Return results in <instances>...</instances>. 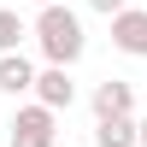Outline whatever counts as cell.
<instances>
[{
    "label": "cell",
    "mask_w": 147,
    "mask_h": 147,
    "mask_svg": "<svg viewBox=\"0 0 147 147\" xmlns=\"http://www.w3.org/2000/svg\"><path fill=\"white\" fill-rule=\"evenodd\" d=\"M35 41H41L47 65H77L82 47H88V35H82V18L65 6V0H53V6L35 12Z\"/></svg>",
    "instance_id": "6da1fadb"
},
{
    "label": "cell",
    "mask_w": 147,
    "mask_h": 147,
    "mask_svg": "<svg viewBox=\"0 0 147 147\" xmlns=\"http://www.w3.org/2000/svg\"><path fill=\"white\" fill-rule=\"evenodd\" d=\"M6 129H12L6 147H53L59 141V112L41 106V100H35V106H18V118H12Z\"/></svg>",
    "instance_id": "7a4b0ae2"
},
{
    "label": "cell",
    "mask_w": 147,
    "mask_h": 147,
    "mask_svg": "<svg viewBox=\"0 0 147 147\" xmlns=\"http://www.w3.org/2000/svg\"><path fill=\"white\" fill-rule=\"evenodd\" d=\"M112 47L129 53V59H147V12H141V6L112 12Z\"/></svg>",
    "instance_id": "3957f363"
},
{
    "label": "cell",
    "mask_w": 147,
    "mask_h": 147,
    "mask_svg": "<svg viewBox=\"0 0 147 147\" xmlns=\"http://www.w3.org/2000/svg\"><path fill=\"white\" fill-rule=\"evenodd\" d=\"M35 100L41 106H53V112H71V100H77V82H71V65H47V71H35Z\"/></svg>",
    "instance_id": "277c9868"
},
{
    "label": "cell",
    "mask_w": 147,
    "mask_h": 147,
    "mask_svg": "<svg viewBox=\"0 0 147 147\" xmlns=\"http://www.w3.org/2000/svg\"><path fill=\"white\" fill-rule=\"evenodd\" d=\"M94 118H136V88L118 77H106L94 88Z\"/></svg>",
    "instance_id": "5b68a950"
},
{
    "label": "cell",
    "mask_w": 147,
    "mask_h": 147,
    "mask_svg": "<svg viewBox=\"0 0 147 147\" xmlns=\"http://www.w3.org/2000/svg\"><path fill=\"white\" fill-rule=\"evenodd\" d=\"M30 88H35V65L24 53H0V94L18 100V94H30Z\"/></svg>",
    "instance_id": "8992f818"
},
{
    "label": "cell",
    "mask_w": 147,
    "mask_h": 147,
    "mask_svg": "<svg viewBox=\"0 0 147 147\" xmlns=\"http://www.w3.org/2000/svg\"><path fill=\"white\" fill-rule=\"evenodd\" d=\"M94 147H141L136 118H94Z\"/></svg>",
    "instance_id": "52a82bcc"
},
{
    "label": "cell",
    "mask_w": 147,
    "mask_h": 147,
    "mask_svg": "<svg viewBox=\"0 0 147 147\" xmlns=\"http://www.w3.org/2000/svg\"><path fill=\"white\" fill-rule=\"evenodd\" d=\"M24 35H35V30H30V24H24L12 6H0V53H18V41H24Z\"/></svg>",
    "instance_id": "ba28073f"
},
{
    "label": "cell",
    "mask_w": 147,
    "mask_h": 147,
    "mask_svg": "<svg viewBox=\"0 0 147 147\" xmlns=\"http://www.w3.org/2000/svg\"><path fill=\"white\" fill-rule=\"evenodd\" d=\"M88 6H94V12H106V18H112V12H124L129 0H88Z\"/></svg>",
    "instance_id": "9c48e42d"
},
{
    "label": "cell",
    "mask_w": 147,
    "mask_h": 147,
    "mask_svg": "<svg viewBox=\"0 0 147 147\" xmlns=\"http://www.w3.org/2000/svg\"><path fill=\"white\" fill-rule=\"evenodd\" d=\"M136 136H141V147H147V112H141V118H136Z\"/></svg>",
    "instance_id": "30bf717a"
},
{
    "label": "cell",
    "mask_w": 147,
    "mask_h": 147,
    "mask_svg": "<svg viewBox=\"0 0 147 147\" xmlns=\"http://www.w3.org/2000/svg\"><path fill=\"white\" fill-rule=\"evenodd\" d=\"M35 6H53V0H35Z\"/></svg>",
    "instance_id": "8fae6325"
}]
</instances>
